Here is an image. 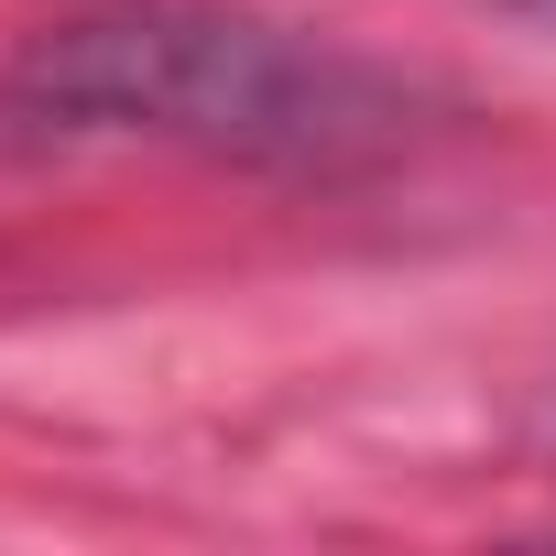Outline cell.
<instances>
[{
  "mask_svg": "<svg viewBox=\"0 0 556 556\" xmlns=\"http://www.w3.org/2000/svg\"><path fill=\"white\" fill-rule=\"evenodd\" d=\"M502 12H523V23H545V34H556V0H502Z\"/></svg>",
  "mask_w": 556,
  "mask_h": 556,
  "instance_id": "obj_2",
  "label": "cell"
},
{
  "mask_svg": "<svg viewBox=\"0 0 556 556\" xmlns=\"http://www.w3.org/2000/svg\"><path fill=\"white\" fill-rule=\"evenodd\" d=\"M23 110L77 121V131H142L229 164H285V175H339L404 142V88L361 66L328 34L229 12V0H110L23 55Z\"/></svg>",
  "mask_w": 556,
  "mask_h": 556,
  "instance_id": "obj_1",
  "label": "cell"
}]
</instances>
